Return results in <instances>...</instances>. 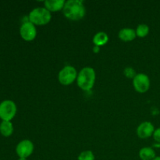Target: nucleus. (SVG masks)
I'll return each instance as SVG.
<instances>
[{
	"mask_svg": "<svg viewBox=\"0 0 160 160\" xmlns=\"http://www.w3.org/2000/svg\"><path fill=\"white\" fill-rule=\"evenodd\" d=\"M52 19L51 12L45 7L35 8L30 12L28 20L34 25L43 26L50 22Z\"/></svg>",
	"mask_w": 160,
	"mask_h": 160,
	"instance_id": "3",
	"label": "nucleus"
},
{
	"mask_svg": "<svg viewBox=\"0 0 160 160\" xmlns=\"http://www.w3.org/2000/svg\"><path fill=\"white\" fill-rule=\"evenodd\" d=\"M18 160H28L26 158H19Z\"/></svg>",
	"mask_w": 160,
	"mask_h": 160,
	"instance_id": "22",
	"label": "nucleus"
},
{
	"mask_svg": "<svg viewBox=\"0 0 160 160\" xmlns=\"http://www.w3.org/2000/svg\"><path fill=\"white\" fill-rule=\"evenodd\" d=\"M136 36V31L132 28H123L118 34L119 38L123 42H131L135 39Z\"/></svg>",
	"mask_w": 160,
	"mask_h": 160,
	"instance_id": "11",
	"label": "nucleus"
},
{
	"mask_svg": "<svg viewBox=\"0 0 160 160\" xmlns=\"http://www.w3.org/2000/svg\"><path fill=\"white\" fill-rule=\"evenodd\" d=\"M153 138L157 143H160V128L155 130L154 134H153Z\"/></svg>",
	"mask_w": 160,
	"mask_h": 160,
	"instance_id": "18",
	"label": "nucleus"
},
{
	"mask_svg": "<svg viewBox=\"0 0 160 160\" xmlns=\"http://www.w3.org/2000/svg\"><path fill=\"white\" fill-rule=\"evenodd\" d=\"M154 146L156 148H160V143H156V145H154Z\"/></svg>",
	"mask_w": 160,
	"mask_h": 160,
	"instance_id": "20",
	"label": "nucleus"
},
{
	"mask_svg": "<svg viewBox=\"0 0 160 160\" xmlns=\"http://www.w3.org/2000/svg\"><path fill=\"white\" fill-rule=\"evenodd\" d=\"M136 31V34H137L138 37L139 38H145L149 33V28L147 24L145 23H141L138 26Z\"/></svg>",
	"mask_w": 160,
	"mask_h": 160,
	"instance_id": "15",
	"label": "nucleus"
},
{
	"mask_svg": "<svg viewBox=\"0 0 160 160\" xmlns=\"http://www.w3.org/2000/svg\"><path fill=\"white\" fill-rule=\"evenodd\" d=\"M20 34L23 40L27 42L33 41L37 36V30L35 25L28 20L22 23L20 28Z\"/></svg>",
	"mask_w": 160,
	"mask_h": 160,
	"instance_id": "7",
	"label": "nucleus"
},
{
	"mask_svg": "<svg viewBox=\"0 0 160 160\" xmlns=\"http://www.w3.org/2000/svg\"><path fill=\"white\" fill-rule=\"evenodd\" d=\"M108 41H109V37H108L107 34L103 31L98 32L93 38V43L95 46H102L107 43Z\"/></svg>",
	"mask_w": 160,
	"mask_h": 160,
	"instance_id": "13",
	"label": "nucleus"
},
{
	"mask_svg": "<svg viewBox=\"0 0 160 160\" xmlns=\"http://www.w3.org/2000/svg\"><path fill=\"white\" fill-rule=\"evenodd\" d=\"M13 132V126L11 121H2L0 123V134L4 137H9Z\"/></svg>",
	"mask_w": 160,
	"mask_h": 160,
	"instance_id": "14",
	"label": "nucleus"
},
{
	"mask_svg": "<svg viewBox=\"0 0 160 160\" xmlns=\"http://www.w3.org/2000/svg\"><path fill=\"white\" fill-rule=\"evenodd\" d=\"M34 152V144L30 140H23L17 144L16 152L19 158H28Z\"/></svg>",
	"mask_w": 160,
	"mask_h": 160,
	"instance_id": "8",
	"label": "nucleus"
},
{
	"mask_svg": "<svg viewBox=\"0 0 160 160\" xmlns=\"http://www.w3.org/2000/svg\"><path fill=\"white\" fill-rule=\"evenodd\" d=\"M78 160H95V155L90 150H86L78 156Z\"/></svg>",
	"mask_w": 160,
	"mask_h": 160,
	"instance_id": "16",
	"label": "nucleus"
},
{
	"mask_svg": "<svg viewBox=\"0 0 160 160\" xmlns=\"http://www.w3.org/2000/svg\"><path fill=\"white\" fill-rule=\"evenodd\" d=\"M45 8L49 12H58L63 9L66 1L64 0H47L45 2Z\"/></svg>",
	"mask_w": 160,
	"mask_h": 160,
	"instance_id": "10",
	"label": "nucleus"
},
{
	"mask_svg": "<svg viewBox=\"0 0 160 160\" xmlns=\"http://www.w3.org/2000/svg\"><path fill=\"white\" fill-rule=\"evenodd\" d=\"M153 160H160V156H156Z\"/></svg>",
	"mask_w": 160,
	"mask_h": 160,
	"instance_id": "21",
	"label": "nucleus"
},
{
	"mask_svg": "<svg viewBox=\"0 0 160 160\" xmlns=\"http://www.w3.org/2000/svg\"><path fill=\"white\" fill-rule=\"evenodd\" d=\"M96 74L95 71L92 67H84L77 78V83L78 87L84 91H90L94 87L95 82Z\"/></svg>",
	"mask_w": 160,
	"mask_h": 160,
	"instance_id": "2",
	"label": "nucleus"
},
{
	"mask_svg": "<svg viewBox=\"0 0 160 160\" xmlns=\"http://www.w3.org/2000/svg\"><path fill=\"white\" fill-rule=\"evenodd\" d=\"M62 12L67 19L78 21L84 18L86 10L84 3L81 0H68L66 1Z\"/></svg>",
	"mask_w": 160,
	"mask_h": 160,
	"instance_id": "1",
	"label": "nucleus"
},
{
	"mask_svg": "<svg viewBox=\"0 0 160 160\" xmlns=\"http://www.w3.org/2000/svg\"><path fill=\"white\" fill-rule=\"evenodd\" d=\"M155 128L151 122L145 121L141 123L137 128V134L140 138L146 139L153 135Z\"/></svg>",
	"mask_w": 160,
	"mask_h": 160,
	"instance_id": "9",
	"label": "nucleus"
},
{
	"mask_svg": "<svg viewBox=\"0 0 160 160\" xmlns=\"http://www.w3.org/2000/svg\"><path fill=\"white\" fill-rule=\"evenodd\" d=\"M17 106L12 100H3L0 103V119L2 121H11L17 113Z\"/></svg>",
	"mask_w": 160,
	"mask_h": 160,
	"instance_id": "4",
	"label": "nucleus"
},
{
	"mask_svg": "<svg viewBox=\"0 0 160 160\" xmlns=\"http://www.w3.org/2000/svg\"><path fill=\"white\" fill-rule=\"evenodd\" d=\"M76 69L72 66H66L59 71L58 79L59 83L62 85H70L78 78Z\"/></svg>",
	"mask_w": 160,
	"mask_h": 160,
	"instance_id": "5",
	"label": "nucleus"
},
{
	"mask_svg": "<svg viewBox=\"0 0 160 160\" xmlns=\"http://www.w3.org/2000/svg\"><path fill=\"white\" fill-rule=\"evenodd\" d=\"M124 73L128 78H134V77L136 76L135 71L134 70V69L131 68V67H128V68H126L124 70Z\"/></svg>",
	"mask_w": 160,
	"mask_h": 160,
	"instance_id": "17",
	"label": "nucleus"
},
{
	"mask_svg": "<svg viewBox=\"0 0 160 160\" xmlns=\"http://www.w3.org/2000/svg\"><path fill=\"white\" fill-rule=\"evenodd\" d=\"M139 157L142 160H153L156 157V152L152 148L144 147L139 151Z\"/></svg>",
	"mask_w": 160,
	"mask_h": 160,
	"instance_id": "12",
	"label": "nucleus"
},
{
	"mask_svg": "<svg viewBox=\"0 0 160 160\" xmlns=\"http://www.w3.org/2000/svg\"><path fill=\"white\" fill-rule=\"evenodd\" d=\"M98 51H99V47L98 46L94 47V52H98Z\"/></svg>",
	"mask_w": 160,
	"mask_h": 160,
	"instance_id": "19",
	"label": "nucleus"
},
{
	"mask_svg": "<svg viewBox=\"0 0 160 160\" xmlns=\"http://www.w3.org/2000/svg\"><path fill=\"white\" fill-rule=\"evenodd\" d=\"M134 89L139 93L148 92L150 88V79L145 73H138L133 79Z\"/></svg>",
	"mask_w": 160,
	"mask_h": 160,
	"instance_id": "6",
	"label": "nucleus"
}]
</instances>
